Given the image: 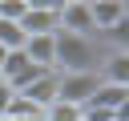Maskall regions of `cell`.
<instances>
[{"mask_svg": "<svg viewBox=\"0 0 129 121\" xmlns=\"http://www.w3.org/2000/svg\"><path fill=\"white\" fill-rule=\"evenodd\" d=\"M8 105H12V89H8V85H0V117L8 113Z\"/></svg>", "mask_w": 129, "mask_h": 121, "instance_id": "8fae6325", "label": "cell"}, {"mask_svg": "<svg viewBox=\"0 0 129 121\" xmlns=\"http://www.w3.org/2000/svg\"><path fill=\"white\" fill-rule=\"evenodd\" d=\"M97 77L105 85H129V52H109L105 48V60H101Z\"/></svg>", "mask_w": 129, "mask_h": 121, "instance_id": "52a82bcc", "label": "cell"}, {"mask_svg": "<svg viewBox=\"0 0 129 121\" xmlns=\"http://www.w3.org/2000/svg\"><path fill=\"white\" fill-rule=\"evenodd\" d=\"M105 60V48L93 36L56 32L52 36V73H97Z\"/></svg>", "mask_w": 129, "mask_h": 121, "instance_id": "6da1fadb", "label": "cell"}, {"mask_svg": "<svg viewBox=\"0 0 129 121\" xmlns=\"http://www.w3.org/2000/svg\"><path fill=\"white\" fill-rule=\"evenodd\" d=\"M85 105H93V109H105V113H117V109H125L129 105V85H97V93L85 101Z\"/></svg>", "mask_w": 129, "mask_h": 121, "instance_id": "8992f818", "label": "cell"}, {"mask_svg": "<svg viewBox=\"0 0 129 121\" xmlns=\"http://www.w3.org/2000/svg\"><path fill=\"white\" fill-rule=\"evenodd\" d=\"M97 85H101L97 73H56V101L81 109V105L97 93Z\"/></svg>", "mask_w": 129, "mask_h": 121, "instance_id": "7a4b0ae2", "label": "cell"}, {"mask_svg": "<svg viewBox=\"0 0 129 121\" xmlns=\"http://www.w3.org/2000/svg\"><path fill=\"white\" fill-rule=\"evenodd\" d=\"M24 32H20V24H12V20H0V48L4 52H20L24 48Z\"/></svg>", "mask_w": 129, "mask_h": 121, "instance_id": "30bf717a", "label": "cell"}, {"mask_svg": "<svg viewBox=\"0 0 129 121\" xmlns=\"http://www.w3.org/2000/svg\"><path fill=\"white\" fill-rule=\"evenodd\" d=\"M60 20H56V4H28L20 16V32L24 36H56Z\"/></svg>", "mask_w": 129, "mask_h": 121, "instance_id": "277c9868", "label": "cell"}, {"mask_svg": "<svg viewBox=\"0 0 129 121\" xmlns=\"http://www.w3.org/2000/svg\"><path fill=\"white\" fill-rule=\"evenodd\" d=\"M20 52H24L32 65H40V69H52V36H28Z\"/></svg>", "mask_w": 129, "mask_h": 121, "instance_id": "9c48e42d", "label": "cell"}, {"mask_svg": "<svg viewBox=\"0 0 129 121\" xmlns=\"http://www.w3.org/2000/svg\"><path fill=\"white\" fill-rule=\"evenodd\" d=\"M89 16H93V32L105 36L117 20L129 16V4H125V0H97V4H89Z\"/></svg>", "mask_w": 129, "mask_h": 121, "instance_id": "5b68a950", "label": "cell"}, {"mask_svg": "<svg viewBox=\"0 0 129 121\" xmlns=\"http://www.w3.org/2000/svg\"><path fill=\"white\" fill-rule=\"evenodd\" d=\"M20 97H24L32 109H40V113H44V109L56 101V73H44V77H40V81H32Z\"/></svg>", "mask_w": 129, "mask_h": 121, "instance_id": "ba28073f", "label": "cell"}, {"mask_svg": "<svg viewBox=\"0 0 129 121\" xmlns=\"http://www.w3.org/2000/svg\"><path fill=\"white\" fill-rule=\"evenodd\" d=\"M56 20L60 28L56 32H73V36H93V16H89V0H69V4H56Z\"/></svg>", "mask_w": 129, "mask_h": 121, "instance_id": "3957f363", "label": "cell"}, {"mask_svg": "<svg viewBox=\"0 0 129 121\" xmlns=\"http://www.w3.org/2000/svg\"><path fill=\"white\" fill-rule=\"evenodd\" d=\"M0 121H28V117H0ZM36 121H40V117H36Z\"/></svg>", "mask_w": 129, "mask_h": 121, "instance_id": "7c38bea8", "label": "cell"}]
</instances>
